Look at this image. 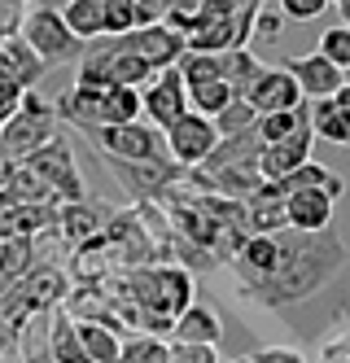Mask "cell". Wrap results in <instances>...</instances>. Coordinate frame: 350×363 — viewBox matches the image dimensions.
Segmentation results:
<instances>
[{
  "label": "cell",
  "instance_id": "30",
  "mask_svg": "<svg viewBox=\"0 0 350 363\" xmlns=\"http://www.w3.org/2000/svg\"><path fill=\"white\" fill-rule=\"evenodd\" d=\"M315 53H324L341 74L350 70V27H346V22H337V27H329L324 35H319V48H315Z\"/></svg>",
  "mask_w": 350,
  "mask_h": 363
},
{
  "label": "cell",
  "instance_id": "12",
  "mask_svg": "<svg viewBox=\"0 0 350 363\" xmlns=\"http://www.w3.org/2000/svg\"><path fill=\"white\" fill-rule=\"evenodd\" d=\"M311 140H315V132H311V127H302V132H293V136H285L276 145H263L258 171H263L267 184H276V179H285V175H293L298 167H307L311 162Z\"/></svg>",
  "mask_w": 350,
  "mask_h": 363
},
{
  "label": "cell",
  "instance_id": "42",
  "mask_svg": "<svg viewBox=\"0 0 350 363\" xmlns=\"http://www.w3.org/2000/svg\"><path fill=\"white\" fill-rule=\"evenodd\" d=\"M224 363H254V359H250V354H241V359H224Z\"/></svg>",
  "mask_w": 350,
  "mask_h": 363
},
{
  "label": "cell",
  "instance_id": "31",
  "mask_svg": "<svg viewBox=\"0 0 350 363\" xmlns=\"http://www.w3.org/2000/svg\"><path fill=\"white\" fill-rule=\"evenodd\" d=\"M136 31V5L131 0H105V35Z\"/></svg>",
  "mask_w": 350,
  "mask_h": 363
},
{
  "label": "cell",
  "instance_id": "3",
  "mask_svg": "<svg viewBox=\"0 0 350 363\" xmlns=\"http://www.w3.org/2000/svg\"><path fill=\"white\" fill-rule=\"evenodd\" d=\"M18 35L26 40V48L44 62V66H62V62H79L84 57V40H79L70 27H66V18L62 9L53 5V0H31V9L22 13V27Z\"/></svg>",
  "mask_w": 350,
  "mask_h": 363
},
{
  "label": "cell",
  "instance_id": "29",
  "mask_svg": "<svg viewBox=\"0 0 350 363\" xmlns=\"http://www.w3.org/2000/svg\"><path fill=\"white\" fill-rule=\"evenodd\" d=\"M175 70H180V79H184V88H193V84H206V79H219V53H188L175 62Z\"/></svg>",
  "mask_w": 350,
  "mask_h": 363
},
{
  "label": "cell",
  "instance_id": "27",
  "mask_svg": "<svg viewBox=\"0 0 350 363\" xmlns=\"http://www.w3.org/2000/svg\"><path fill=\"white\" fill-rule=\"evenodd\" d=\"M258 127V110L250 106L246 96H232V106H224L219 114H214V132L219 136H246Z\"/></svg>",
  "mask_w": 350,
  "mask_h": 363
},
{
  "label": "cell",
  "instance_id": "36",
  "mask_svg": "<svg viewBox=\"0 0 350 363\" xmlns=\"http://www.w3.org/2000/svg\"><path fill=\"white\" fill-rule=\"evenodd\" d=\"M250 359L254 363H307L302 350H293V346H258V350H250Z\"/></svg>",
  "mask_w": 350,
  "mask_h": 363
},
{
  "label": "cell",
  "instance_id": "22",
  "mask_svg": "<svg viewBox=\"0 0 350 363\" xmlns=\"http://www.w3.org/2000/svg\"><path fill=\"white\" fill-rule=\"evenodd\" d=\"M62 18H66V27L84 44H92V40L105 35V0H66Z\"/></svg>",
  "mask_w": 350,
  "mask_h": 363
},
{
  "label": "cell",
  "instance_id": "20",
  "mask_svg": "<svg viewBox=\"0 0 350 363\" xmlns=\"http://www.w3.org/2000/svg\"><path fill=\"white\" fill-rule=\"evenodd\" d=\"M258 70H263V62L250 53V48H224L219 53V79L232 88V96H246L250 84L258 79Z\"/></svg>",
  "mask_w": 350,
  "mask_h": 363
},
{
  "label": "cell",
  "instance_id": "7",
  "mask_svg": "<svg viewBox=\"0 0 350 363\" xmlns=\"http://www.w3.org/2000/svg\"><path fill=\"white\" fill-rule=\"evenodd\" d=\"M184 114H188V88H184V79H180V70H175V66L158 70L153 79L141 88V118L167 132V127H171L175 118H184Z\"/></svg>",
  "mask_w": 350,
  "mask_h": 363
},
{
  "label": "cell",
  "instance_id": "11",
  "mask_svg": "<svg viewBox=\"0 0 350 363\" xmlns=\"http://www.w3.org/2000/svg\"><path fill=\"white\" fill-rule=\"evenodd\" d=\"M333 206L337 197L329 189H293L285 193V219L293 232H324L333 228Z\"/></svg>",
  "mask_w": 350,
  "mask_h": 363
},
{
  "label": "cell",
  "instance_id": "41",
  "mask_svg": "<svg viewBox=\"0 0 350 363\" xmlns=\"http://www.w3.org/2000/svg\"><path fill=\"white\" fill-rule=\"evenodd\" d=\"M333 5H337V13H341V22H346V27H350V0H333Z\"/></svg>",
  "mask_w": 350,
  "mask_h": 363
},
{
  "label": "cell",
  "instance_id": "34",
  "mask_svg": "<svg viewBox=\"0 0 350 363\" xmlns=\"http://www.w3.org/2000/svg\"><path fill=\"white\" fill-rule=\"evenodd\" d=\"M26 9H31V0H0V40L18 35L22 13H26Z\"/></svg>",
  "mask_w": 350,
  "mask_h": 363
},
{
  "label": "cell",
  "instance_id": "14",
  "mask_svg": "<svg viewBox=\"0 0 350 363\" xmlns=\"http://www.w3.org/2000/svg\"><path fill=\"white\" fill-rule=\"evenodd\" d=\"M105 223H110V219H105L88 197H84V201H62V206H58V237H62L66 245H75V250L88 245V241H97L101 232H105Z\"/></svg>",
  "mask_w": 350,
  "mask_h": 363
},
{
  "label": "cell",
  "instance_id": "10",
  "mask_svg": "<svg viewBox=\"0 0 350 363\" xmlns=\"http://www.w3.org/2000/svg\"><path fill=\"white\" fill-rule=\"evenodd\" d=\"M13 289H18V298H22L26 311H53V306H62V302L70 298V280H66L62 267L35 263L31 272H26V276L13 284Z\"/></svg>",
  "mask_w": 350,
  "mask_h": 363
},
{
  "label": "cell",
  "instance_id": "17",
  "mask_svg": "<svg viewBox=\"0 0 350 363\" xmlns=\"http://www.w3.org/2000/svg\"><path fill=\"white\" fill-rule=\"evenodd\" d=\"M58 311V306H53ZM53 311H31L13 333V346H18V363H53L48 350V328H53Z\"/></svg>",
  "mask_w": 350,
  "mask_h": 363
},
{
  "label": "cell",
  "instance_id": "25",
  "mask_svg": "<svg viewBox=\"0 0 350 363\" xmlns=\"http://www.w3.org/2000/svg\"><path fill=\"white\" fill-rule=\"evenodd\" d=\"M311 132L333 140V145H350V110L337 106L333 96L315 101V106H311Z\"/></svg>",
  "mask_w": 350,
  "mask_h": 363
},
{
  "label": "cell",
  "instance_id": "18",
  "mask_svg": "<svg viewBox=\"0 0 350 363\" xmlns=\"http://www.w3.org/2000/svg\"><path fill=\"white\" fill-rule=\"evenodd\" d=\"M258 153H263V140L258 132H246V136H219V145H214V153L197 167L206 175L224 171V167H258Z\"/></svg>",
  "mask_w": 350,
  "mask_h": 363
},
{
  "label": "cell",
  "instance_id": "40",
  "mask_svg": "<svg viewBox=\"0 0 350 363\" xmlns=\"http://www.w3.org/2000/svg\"><path fill=\"white\" fill-rule=\"evenodd\" d=\"M333 101H337V106H346V110H350V84H341V88H337V96H333Z\"/></svg>",
  "mask_w": 350,
  "mask_h": 363
},
{
  "label": "cell",
  "instance_id": "6",
  "mask_svg": "<svg viewBox=\"0 0 350 363\" xmlns=\"http://www.w3.org/2000/svg\"><path fill=\"white\" fill-rule=\"evenodd\" d=\"M26 167L35 171V179L62 201H84V179H79V167H75V153L62 136H53L40 153L26 158Z\"/></svg>",
  "mask_w": 350,
  "mask_h": 363
},
{
  "label": "cell",
  "instance_id": "2",
  "mask_svg": "<svg viewBox=\"0 0 350 363\" xmlns=\"http://www.w3.org/2000/svg\"><path fill=\"white\" fill-rule=\"evenodd\" d=\"M53 136H58V110H53L35 88H26L22 106L0 123V162L18 167V162L31 158V153H40Z\"/></svg>",
  "mask_w": 350,
  "mask_h": 363
},
{
  "label": "cell",
  "instance_id": "26",
  "mask_svg": "<svg viewBox=\"0 0 350 363\" xmlns=\"http://www.w3.org/2000/svg\"><path fill=\"white\" fill-rule=\"evenodd\" d=\"M302 127H311V106L302 101L298 110H280V114H258V140L263 145H276V140H285V136H293V132H302Z\"/></svg>",
  "mask_w": 350,
  "mask_h": 363
},
{
  "label": "cell",
  "instance_id": "4",
  "mask_svg": "<svg viewBox=\"0 0 350 363\" xmlns=\"http://www.w3.org/2000/svg\"><path fill=\"white\" fill-rule=\"evenodd\" d=\"M101 149V158H114V162H171L167 158V136L163 127H153L145 118L136 123H114V127H97L88 132Z\"/></svg>",
  "mask_w": 350,
  "mask_h": 363
},
{
  "label": "cell",
  "instance_id": "5",
  "mask_svg": "<svg viewBox=\"0 0 350 363\" xmlns=\"http://www.w3.org/2000/svg\"><path fill=\"white\" fill-rule=\"evenodd\" d=\"M163 136H167V158H171L175 167H184V171H197L210 153H214V145H219L214 118L193 114V110H188L184 118H175Z\"/></svg>",
  "mask_w": 350,
  "mask_h": 363
},
{
  "label": "cell",
  "instance_id": "9",
  "mask_svg": "<svg viewBox=\"0 0 350 363\" xmlns=\"http://www.w3.org/2000/svg\"><path fill=\"white\" fill-rule=\"evenodd\" d=\"M123 40H127V48H131V53H141V57H145L153 70H167V66H175V62L188 53V40H184L180 31H171L167 22H153V27L127 31Z\"/></svg>",
  "mask_w": 350,
  "mask_h": 363
},
{
  "label": "cell",
  "instance_id": "15",
  "mask_svg": "<svg viewBox=\"0 0 350 363\" xmlns=\"http://www.w3.org/2000/svg\"><path fill=\"white\" fill-rule=\"evenodd\" d=\"M219 337H224V320H219V311L206 306V302H188L175 315V324H171V342L219 346Z\"/></svg>",
  "mask_w": 350,
  "mask_h": 363
},
{
  "label": "cell",
  "instance_id": "23",
  "mask_svg": "<svg viewBox=\"0 0 350 363\" xmlns=\"http://www.w3.org/2000/svg\"><path fill=\"white\" fill-rule=\"evenodd\" d=\"M136 118H141V88H123V84L101 88V127L136 123Z\"/></svg>",
  "mask_w": 350,
  "mask_h": 363
},
{
  "label": "cell",
  "instance_id": "39",
  "mask_svg": "<svg viewBox=\"0 0 350 363\" xmlns=\"http://www.w3.org/2000/svg\"><path fill=\"white\" fill-rule=\"evenodd\" d=\"M145 363H171V346H167V337H158L153 342V350H149V359Z\"/></svg>",
  "mask_w": 350,
  "mask_h": 363
},
{
  "label": "cell",
  "instance_id": "19",
  "mask_svg": "<svg viewBox=\"0 0 350 363\" xmlns=\"http://www.w3.org/2000/svg\"><path fill=\"white\" fill-rule=\"evenodd\" d=\"M48 350H53V363H88V354H84V342H79V324L70 320V311H66V306H58V311H53Z\"/></svg>",
  "mask_w": 350,
  "mask_h": 363
},
{
  "label": "cell",
  "instance_id": "37",
  "mask_svg": "<svg viewBox=\"0 0 350 363\" xmlns=\"http://www.w3.org/2000/svg\"><path fill=\"white\" fill-rule=\"evenodd\" d=\"M315 363H350V333H337L319 346V359Z\"/></svg>",
  "mask_w": 350,
  "mask_h": 363
},
{
  "label": "cell",
  "instance_id": "33",
  "mask_svg": "<svg viewBox=\"0 0 350 363\" xmlns=\"http://www.w3.org/2000/svg\"><path fill=\"white\" fill-rule=\"evenodd\" d=\"M333 5V0H276V9L289 18V22H311V18H319Z\"/></svg>",
  "mask_w": 350,
  "mask_h": 363
},
{
  "label": "cell",
  "instance_id": "24",
  "mask_svg": "<svg viewBox=\"0 0 350 363\" xmlns=\"http://www.w3.org/2000/svg\"><path fill=\"white\" fill-rule=\"evenodd\" d=\"M75 320V315H70ZM79 324V342H84V354L88 363H119V350H123V337L105 324H92V320H75Z\"/></svg>",
  "mask_w": 350,
  "mask_h": 363
},
{
  "label": "cell",
  "instance_id": "16",
  "mask_svg": "<svg viewBox=\"0 0 350 363\" xmlns=\"http://www.w3.org/2000/svg\"><path fill=\"white\" fill-rule=\"evenodd\" d=\"M289 219H285V197L276 184H263L250 201H246V232L250 237H276L285 232Z\"/></svg>",
  "mask_w": 350,
  "mask_h": 363
},
{
  "label": "cell",
  "instance_id": "35",
  "mask_svg": "<svg viewBox=\"0 0 350 363\" xmlns=\"http://www.w3.org/2000/svg\"><path fill=\"white\" fill-rule=\"evenodd\" d=\"M153 342H158L153 333H131L127 342H123V350H119V363H145L149 350H153Z\"/></svg>",
  "mask_w": 350,
  "mask_h": 363
},
{
  "label": "cell",
  "instance_id": "8",
  "mask_svg": "<svg viewBox=\"0 0 350 363\" xmlns=\"http://www.w3.org/2000/svg\"><path fill=\"white\" fill-rule=\"evenodd\" d=\"M246 101H250L258 114H280V110H298L307 96H302L298 79H293L285 66H263L258 79H254L250 92H246Z\"/></svg>",
  "mask_w": 350,
  "mask_h": 363
},
{
  "label": "cell",
  "instance_id": "13",
  "mask_svg": "<svg viewBox=\"0 0 350 363\" xmlns=\"http://www.w3.org/2000/svg\"><path fill=\"white\" fill-rule=\"evenodd\" d=\"M285 70L298 79L302 96L307 101H324V96H337V88L346 84V74L324 57V53H302V57H289Z\"/></svg>",
  "mask_w": 350,
  "mask_h": 363
},
{
  "label": "cell",
  "instance_id": "28",
  "mask_svg": "<svg viewBox=\"0 0 350 363\" xmlns=\"http://www.w3.org/2000/svg\"><path fill=\"white\" fill-rule=\"evenodd\" d=\"M224 106H232V88H228L224 79H206V84H193V88H188V110H193V114L214 118Z\"/></svg>",
  "mask_w": 350,
  "mask_h": 363
},
{
  "label": "cell",
  "instance_id": "32",
  "mask_svg": "<svg viewBox=\"0 0 350 363\" xmlns=\"http://www.w3.org/2000/svg\"><path fill=\"white\" fill-rule=\"evenodd\" d=\"M171 346V363H224L214 346H197V342H167Z\"/></svg>",
  "mask_w": 350,
  "mask_h": 363
},
{
  "label": "cell",
  "instance_id": "38",
  "mask_svg": "<svg viewBox=\"0 0 350 363\" xmlns=\"http://www.w3.org/2000/svg\"><path fill=\"white\" fill-rule=\"evenodd\" d=\"M280 27H285V13H280V9H267V5H263V9L254 13V35L276 40V35H280Z\"/></svg>",
  "mask_w": 350,
  "mask_h": 363
},
{
  "label": "cell",
  "instance_id": "21",
  "mask_svg": "<svg viewBox=\"0 0 350 363\" xmlns=\"http://www.w3.org/2000/svg\"><path fill=\"white\" fill-rule=\"evenodd\" d=\"M0 62H5V70L13 74V79L22 84V88H35V79L48 70L31 48H26V40L22 35H9V40H0Z\"/></svg>",
  "mask_w": 350,
  "mask_h": 363
},
{
  "label": "cell",
  "instance_id": "1",
  "mask_svg": "<svg viewBox=\"0 0 350 363\" xmlns=\"http://www.w3.org/2000/svg\"><path fill=\"white\" fill-rule=\"evenodd\" d=\"M341 267H346V241L333 228H324V232L285 228L280 232V258H276L272 276L246 284L241 294L258 306H267V311H280V306L307 302L311 294H319Z\"/></svg>",
  "mask_w": 350,
  "mask_h": 363
}]
</instances>
